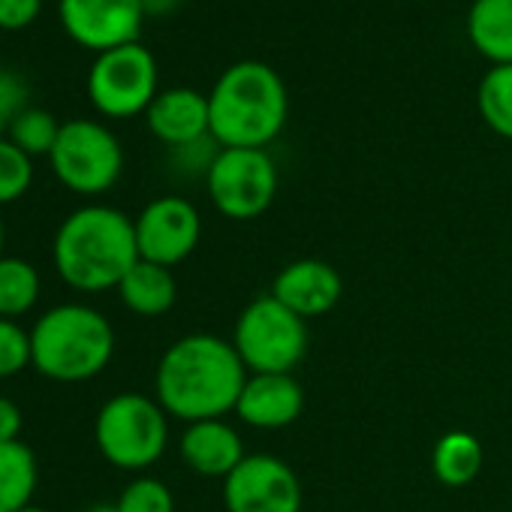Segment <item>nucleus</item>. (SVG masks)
<instances>
[{"instance_id": "obj_16", "label": "nucleus", "mask_w": 512, "mask_h": 512, "mask_svg": "<svg viewBox=\"0 0 512 512\" xmlns=\"http://www.w3.org/2000/svg\"><path fill=\"white\" fill-rule=\"evenodd\" d=\"M145 121H148L151 136L160 139L166 148H178L202 136H211L208 97L193 88L160 91L154 103L148 106Z\"/></svg>"}, {"instance_id": "obj_15", "label": "nucleus", "mask_w": 512, "mask_h": 512, "mask_svg": "<svg viewBox=\"0 0 512 512\" xmlns=\"http://www.w3.org/2000/svg\"><path fill=\"white\" fill-rule=\"evenodd\" d=\"M178 455L193 473L211 476V479H226L247 458L241 434L226 419L190 422L181 431Z\"/></svg>"}, {"instance_id": "obj_4", "label": "nucleus", "mask_w": 512, "mask_h": 512, "mask_svg": "<svg viewBox=\"0 0 512 512\" xmlns=\"http://www.w3.org/2000/svg\"><path fill=\"white\" fill-rule=\"evenodd\" d=\"M31 347L40 377L76 386L100 377L112 365L115 326L88 302H61L34 320Z\"/></svg>"}, {"instance_id": "obj_29", "label": "nucleus", "mask_w": 512, "mask_h": 512, "mask_svg": "<svg viewBox=\"0 0 512 512\" xmlns=\"http://www.w3.org/2000/svg\"><path fill=\"white\" fill-rule=\"evenodd\" d=\"M43 0H0V28L22 31L37 22Z\"/></svg>"}, {"instance_id": "obj_20", "label": "nucleus", "mask_w": 512, "mask_h": 512, "mask_svg": "<svg viewBox=\"0 0 512 512\" xmlns=\"http://www.w3.org/2000/svg\"><path fill=\"white\" fill-rule=\"evenodd\" d=\"M482 461H485L482 443L470 431H446L431 452V470L437 482L446 488L470 485L479 476Z\"/></svg>"}, {"instance_id": "obj_13", "label": "nucleus", "mask_w": 512, "mask_h": 512, "mask_svg": "<svg viewBox=\"0 0 512 512\" xmlns=\"http://www.w3.org/2000/svg\"><path fill=\"white\" fill-rule=\"evenodd\" d=\"M272 296L302 320H317L338 308L344 296V281L332 263L308 256V260H296L278 272Z\"/></svg>"}, {"instance_id": "obj_26", "label": "nucleus", "mask_w": 512, "mask_h": 512, "mask_svg": "<svg viewBox=\"0 0 512 512\" xmlns=\"http://www.w3.org/2000/svg\"><path fill=\"white\" fill-rule=\"evenodd\" d=\"M28 368H34L31 329H25L19 320L0 317V380H13Z\"/></svg>"}, {"instance_id": "obj_8", "label": "nucleus", "mask_w": 512, "mask_h": 512, "mask_svg": "<svg viewBox=\"0 0 512 512\" xmlns=\"http://www.w3.org/2000/svg\"><path fill=\"white\" fill-rule=\"evenodd\" d=\"M211 205L229 220H256L278 193V166L266 148H220L205 175Z\"/></svg>"}, {"instance_id": "obj_7", "label": "nucleus", "mask_w": 512, "mask_h": 512, "mask_svg": "<svg viewBox=\"0 0 512 512\" xmlns=\"http://www.w3.org/2000/svg\"><path fill=\"white\" fill-rule=\"evenodd\" d=\"M49 166L70 193L103 196L118 184L124 172V148L106 124L73 118L61 124Z\"/></svg>"}, {"instance_id": "obj_1", "label": "nucleus", "mask_w": 512, "mask_h": 512, "mask_svg": "<svg viewBox=\"0 0 512 512\" xmlns=\"http://www.w3.org/2000/svg\"><path fill=\"white\" fill-rule=\"evenodd\" d=\"M247 368L232 341L208 332H193L172 341L154 371V398L169 419L202 422L235 413L247 383Z\"/></svg>"}, {"instance_id": "obj_23", "label": "nucleus", "mask_w": 512, "mask_h": 512, "mask_svg": "<svg viewBox=\"0 0 512 512\" xmlns=\"http://www.w3.org/2000/svg\"><path fill=\"white\" fill-rule=\"evenodd\" d=\"M58 133H61V121L49 112V109H40V106H28L10 127L7 139L22 148L28 157H49L55 142H58Z\"/></svg>"}, {"instance_id": "obj_18", "label": "nucleus", "mask_w": 512, "mask_h": 512, "mask_svg": "<svg viewBox=\"0 0 512 512\" xmlns=\"http://www.w3.org/2000/svg\"><path fill=\"white\" fill-rule=\"evenodd\" d=\"M467 37L494 67L512 64V0H473L467 13Z\"/></svg>"}, {"instance_id": "obj_3", "label": "nucleus", "mask_w": 512, "mask_h": 512, "mask_svg": "<svg viewBox=\"0 0 512 512\" xmlns=\"http://www.w3.org/2000/svg\"><path fill=\"white\" fill-rule=\"evenodd\" d=\"M287 112V88L263 61L232 64L208 94L211 136L220 148H266L284 130Z\"/></svg>"}, {"instance_id": "obj_11", "label": "nucleus", "mask_w": 512, "mask_h": 512, "mask_svg": "<svg viewBox=\"0 0 512 512\" xmlns=\"http://www.w3.org/2000/svg\"><path fill=\"white\" fill-rule=\"evenodd\" d=\"M136 247L139 260L175 269L196 250L202 238V217L196 205L184 196H157L136 217Z\"/></svg>"}, {"instance_id": "obj_19", "label": "nucleus", "mask_w": 512, "mask_h": 512, "mask_svg": "<svg viewBox=\"0 0 512 512\" xmlns=\"http://www.w3.org/2000/svg\"><path fill=\"white\" fill-rule=\"evenodd\" d=\"M40 485L37 452L25 440L0 443V512H19L34 503Z\"/></svg>"}, {"instance_id": "obj_32", "label": "nucleus", "mask_w": 512, "mask_h": 512, "mask_svg": "<svg viewBox=\"0 0 512 512\" xmlns=\"http://www.w3.org/2000/svg\"><path fill=\"white\" fill-rule=\"evenodd\" d=\"M0 256H7V220L0 214Z\"/></svg>"}, {"instance_id": "obj_34", "label": "nucleus", "mask_w": 512, "mask_h": 512, "mask_svg": "<svg viewBox=\"0 0 512 512\" xmlns=\"http://www.w3.org/2000/svg\"><path fill=\"white\" fill-rule=\"evenodd\" d=\"M19 512H52V509H46V506H40V503H31V506H25V509H19Z\"/></svg>"}, {"instance_id": "obj_28", "label": "nucleus", "mask_w": 512, "mask_h": 512, "mask_svg": "<svg viewBox=\"0 0 512 512\" xmlns=\"http://www.w3.org/2000/svg\"><path fill=\"white\" fill-rule=\"evenodd\" d=\"M220 154V145L214 136H202L196 142H187V145H178V148H169V160H172V169L187 175V178H196V175H208L211 163L217 160Z\"/></svg>"}, {"instance_id": "obj_6", "label": "nucleus", "mask_w": 512, "mask_h": 512, "mask_svg": "<svg viewBox=\"0 0 512 512\" xmlns=\"http://www.w3.org/2000/svg\"><path fill=\"white\" fill-rule=\"evenodd\" d=\"M232 347L247 374H293L308 353V320L272 293L256 296L235 320Z\"/></svg>"}, {"instance_id": "obj_2", "label": "nucleus", "mask_w": 512, "mask_h": 512, "mask_svg": "<svg viewBox=\"0 0 512 512\" xmlns=\"http://www.w3.org/2000/svg\"><path fill=\"white\" fill-rule=\"evenodd\" d=\"M52 269L73 293L100 296L118 290L139 263L133 217L106 202L73 208L52 235Z\"/></svg>"}, {"instance_id": "obj_17", "label": "nucleus", "mask_w": 512, "mask_h": 512, "mask_svg": "<svg viewBox=\"0 0 512 512\" xmlns=\"http://www.w3.org/2000/svg\"><path fill=\"white\" fill-rule=\"evenodd\" d=\"M115 293L130 314L154 320V317H163L172 311V305L178 299V281H175L172 269L139 260L124 275V281L118 284Z\"/></svg>"}, {"instance_id": "obj_25", "label": "nucleus", "mask_w": 512, "mask_h": 512, "mask_svg": "<svg viewBox=\"0 0 512 512\" xmlns=\"http://www.w3.org/2000/svg\"><path fill=\"white\" fill-rule=\"evenodd\" d=\"M34 184V157L16 148L7 136L0 139V208L19 202Z\"/></svg>"}, {"instance_id": "obj_10", "label": "nucleus", "mask_w": 512, "mask_h": 512, "mask_svg": "<svg viewBox=\"0 0 512 512\" xmlns=\"http://www.w3.org/2000/svg\"><path fill=\"white\" fill-rule=\"evenodd\" d=\"M226 512H302V482L278 455H247L223 479Z\"/></svg>"}, {"instance_id": "obj_30", "label": "nucleus", "mask_w": 512, "mask_h": 512, "mask_svg": "<svg viewBox=\"0 0 512 512\" xmlns=\"http://www.w3.org/2000/svg\"><path fill=\"white\" fill-rule=\"evenodd\" d=\"M25 431V413L16 404V398L10 395H0V443H10V440H22Z\"/></svg>"}, {"instance_id": "obj_9", "label": "nucleus", "mask_w": 512, "mask_h": 512, "mask_svg": "<svg viewBox=\"0 0 512 512\" xmlns=\"http://www.w3.org/2000/svg\"><path fill=\"white\" fill-rule=\"evenodd\" d=\"M157 94V61L142 43L103 52L88 70V100L106 118H136Z\"/></svg>"}, {"instance_id": "obj_31", "label": "nucleus", "mask_w": 512, "mask_h": 512, "mask_svg": "<svg viewBox=\"0 0 512 512\" xmlns=\"http://www.w3.org/2000/svg\"><path fill=\"white\" fill-rule=\"evenodd\" d=\"M142 10H145V19L148 16H169L181 0H139Z\"/></svg>"}, {"instance_id": "obj_33", "label": "nucleus", "mask_w": 512, "mask_h": 512, "mask_svg": "<svg viewBox=\"0 0 512 512\" xmlns=\"http://www.w3.org/2000/svg\"><path fill=\"white\" fill-rule=\"evenodd\" d=\"M82 512H118V506H115V503H91V506L82 509Z\"/></svg>"}, {"instance_id": "obj_14", "label": "nucleus", "mask_w": 512, "mask_h": 512, "mask_svg": "<svg viewBox=\"0 0 512 512\" xmlns=\"http://www.w3.org/2000/svg\"><path fill=\"white\" fill-rule=\"evenodd\" d=\"M305 410V389L293 374H250L235 413L244 425L278 431L293 425Z\"/></svg>"}, {"instance_id": "obj_12", "label": "nucleus", "mask_w": 512, "mask_h": 512, "mask_svg": "<svg viewBox=\"0 0 512 512\" xmlns=\"http://www.w3.org/2000/svg\"><path fill=\"white\" fill-rule=\"evenodd\" d=\"M58 16L67 37L97 55L139 43L145 25L139 0H61Z\"/></svg>"}, {"instance_id": "obj_27", "label": "nucleus", "mask_w": 512, "mask_h": 512, "mask_svg": "<svg viewBox=\"0 0 512 512\" xmlns=\"http://www.w3.org/2000/svg\"><path fill=\"white\" fill-rule=\"evenodd\" d=\"M31 106V88L25 76L16 70L0 67V139H4L13 127V121Z\"/></svg>"}, {"instance_id": "obj_24", "label": "nucleus", "mask_w": 512, "mask_h": 512, "mask_svg": "<svg viewBox=\"0 0 512 512\" xmlns=\"http://www.w3.org/2000/svg\"><path fill=\"white\" fill-rule=\"evenodd\" d=\"M115 506H118V512H175V497L163 479L136 473L121 488Z\"/></svg>"}, {"instance_id": "obj_22", "label": "nucleus", "mask_w": 512, "mask_h": 512, "mask_svg": "<svg viewBox=\"0 0 512 512\" xmlns=\"http://www.w3.org/2000/svg\"><path fill=\"white\" fill-rule=\"evenodd\" d=\"M482 121L503 139H512V64L491 67L476 91Z\"/></svg>"}, {"instance_id": "obj_21", "label": "nucleus", "mask_w": 512, "mask_h": 512, "mask_svg": "<svg viewBox=\"0 0 512 512\" xmlns=\"http://www.w3.org/2000/svg\"><path fill=\"white\" fill-rule=\"evenodd\" d=\"M43 299V275L25 256H0V317L19 320L34 314Z\"/></svg>"}, {"instance_id": "obj_5", "label": "nucleus", "mask_w": 512, "mask_h": 512, "mask_svg": "<svg viewBox=\"0 0 512 512\" xmlns=\"http://www.w3.org/2000/svg\"><path fill=\"white\" fill-rule=\"evenodd\" d=\"M94 443L106 464L127 473H145L169 446V413L157 398L118 392L97 410Z\"/></svg>"}]
</instances>
